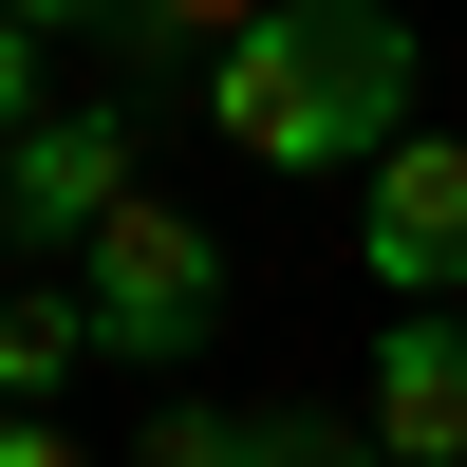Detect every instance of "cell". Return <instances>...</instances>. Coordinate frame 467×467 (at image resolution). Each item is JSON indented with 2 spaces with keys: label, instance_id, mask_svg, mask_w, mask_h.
Here are the masks:
<instances>
[{
  "label": "cell",
  "instance_id": "1",
  "mask_svg": "<svg viewBox=\"0 0 467 467\" xmlns=\"http://www.w3.org/2000/svg\"><path fill=\"white\" fill-rule=\"evenodd\" d=\"M411 94H431L411 0H281L262 37L206 57V131L244 150V169H393Z\"/></svg>",
  "mask_w": 467,
  "mask_h": 467
},
{
  "label": "cell",
  "instance_id": "2",
  "mask_svg": "<svg viewBox=\"0 0 467 467\" xmlns=\"http://www.w3.org/2000/svg\"><path fill=\"white\" fill-rule=\"evenodd\" d=\"M75 299H94V356H131V374H187L224 337V244L187 206H112L94 224V262H75Z\"/></svg>",
  "mask_w": 467,
  "mask_h": 467
},
{
  "label": "cell",
  "instance_id": "3",
  "mask_svg": "<svg viewBox=\"0 0 467 467\" xmlns=\"http://www.w3.org/2000/svg\"><path fill=\"white\" fill-rule=\"evenodd\" d=\"M374 206H356V262H374V299L393 318H467V131H411L393 169H356Z\"/></svg>",
  "mask_w": 467,
  "mask_h": 467
},
{
  "label": "cell",
  "instance_id": "4",
  "mask_svg": "<svg viewBox=\"0 0 467 467\" xmlns=\"http://www.w3.org/2000/svg\"><path fill=\"white\" fill-rule=\"evenodd\" d=\"M131 131H150V112H37V131L19 150H0V244H37V262H94V224L112 206H150V187H131Z\"/></svg>",
  "mask_w": 467,
  "mask_h": 467
},
{
  "label": "cell",
  "instance_id": "5",
  "mask_svg": "<svg viewBox=\"0 0 467 467\" xmlns=\"http://www.w3.org/2000/svg\"><path fill=\"white\" fill-rule=\"evenodd\" d=\"M356 431L393 449V467H467V318H393V337H374Z\"/></svg>",
  "mask_w": 467,
  "mask_h": 467
},
{
  "label": "cell",
  "instance_id": "6",
  "mask_svg": "<svg viewBox=\"0 0 467 467\" xmlns=\"http://www.w3.org/2000/svg\"><path fill=\"white\" fill-rule=\"evenodd\" d=\"M75 374H94V299L75 281H0V411L75 393Z\"/></svg>",
  "mask_w": 467,
  "mask_h": 467
},
{
  "label": "cell",
  "instance_id": "7",
  "mask_svg": "<svg viewBox=\"0 0 467 467\" xmlns=\"http://www.w3.org/2000/svg\"><path fill=\"white\" fill-rule=\"evenodd\" d=\"M131 467H262V411H224V393H169L131 431Z\"/></svg>",
  "mask_w": 467,
  "mask_h": 467
},
{
  "label": "cell",
  "instance_id": "8",
  "mask_svg": "<svg viewBox=\"0 0 467 467\" xmlns=\"http://www.w3.org/2000/svg\"><path fill=\"white\" fill-rule=\"evenodd\" d=\"M262 19H281V0H150L131 37H150V57H224V37H262Z\"/></svg>",
  "mask_w": 467,
  "mask_h": 467
},
{
  "label": "cell",
  "instance_id": "9",
  "mask_svg": "<svg viewBox=\"0 0 467 467\" xmlns=\"http://www.w3.org/2000/svg\"><path fill=\"white\" fill-rule=\"evenodd\" d=\"M262 467H393L356 411H262Z\"/></svg>",
  "mask_w": 467,
  "mask_h": 467
},
{
  "label": "cell",
  "instance_id": "10",
  "mask_svg": "<svg viewBox=\"0 0 467 467\" xmlns=\"http://www.w3.org/2000/svg\"><path fill=\"white\" fill-rule=\"evenodd\" d=\"M37 112H57V94H37V19H0V150H19Z\"/></svg>",
  "mask_w": 467,
  "mask_h": 467
},
{
  "label": "cell",
  "instance_id": "11",
  "mask_svg": "<svg viewBox=\"0 0 467 467\" xmlns=\"http://www.w3.org/2000/svg\"><path fill=\"white\" fill-rule=\"evenodd\" d=\"M0 19H37V37H131L150 0H0Z\"/></svg>",
  "mask_w": 467,
  "mask_h": 467
},
{
  "label": "cell",
  "instance_id": "12",
  "mask_svg": "<svg viewBox=\"0 0 467 467\" xmlns=\"http://www.w3.org/2000/svg\"><path fill=\"white\" fill-rule=\"evenodd\" d=\"M0 467H94V449H75L57 411H0Z\"/></svg>",
  "mask_w": 467,
  "mask_h": 467
}]
</instances>
